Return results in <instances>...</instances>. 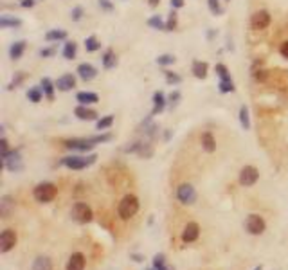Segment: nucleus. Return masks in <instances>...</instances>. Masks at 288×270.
<instances>
[{
    "label": "nucleus",
    "mask_w": 288,
    "mask_h": 270,
    "mask_svg": "<svg viewBox=\"0 0 288 270\" xmlns=\"http://www.w3.org/2000/svg\"><path fill=\"white\" fill-rule=\"evenodd\" d=\"M198 236H200V225H198L196 222H189V224L184 227V232H182V240H184V243L196 242Z\"/></svg>",
    "instance_id": "obj_14"
},
{
    "label": "nucleus",
    "mask_w": 288,
    "mask_h": 270,
    "mask_svg": "<svg viewBox=\"0 0 288 270\" xmlns=\"http://www.w3.org/2000/svg\"><path fill=\"white\" fill-rule=\"evenodd\" d=\"M132 260L137 261V263H142V261H144V256H140V254H132Z\"/></svg>",
    "instance_id": "obj_52"
},
{
    "label": "nucleus",
    "mask_w": 288,
    "mask_h": 270,
    "mask_svg": "<svg viewBox=\"0 0 288 270\" xmlns=\"http://www.w3.org/2000/svg\"><path fill=\"white\" fill-rule=\"evenodd\" d=\"M36 4V0H20V6H22V8H32V6Z\"/></svg>",
    "instance_id": "obj_50"
},
{
    "label": "nucleus",
    "mask_w": 288,
    "mask_h": 270,
    "mask_svg": "<svg viewBox=\"0 0 288 270\" xmlns=\"http://www.w3.org/2000/svg\"><path fill=\"white\" fill-rule=\"evenodd\" d=\"M9 152H11V150H9L8 139H6L4 135H2V140H0V158H2V160H4V158H6V157H8V155H9Z\"/></svg>",
    "instance_id": "obj_43"
},
{
    "label": "nucleus",
    "mask_w": 288,
    "mask_h": 270,
    "mask_svg": "<svg viewBox=\"0 0 288 270\" xmlns=\"http://www.w3.org/2000/svg\"><path fill=\"white\" fill-rule=\"evenodd\" d=\"M260 180V171L254 166H245L240 171V184L245 188H252Z\"/></svg>",
    "instance_id": "obj_10"
},
{
    "label": "nucleus",
    "mask_w": 288,
    "mask_h": 270,
    "mask_svg": "<svg viewBox=\"0 0 288 270\" xmlns=\"http://www.w3.org/2000/svg\"><path fill=\"white\" fill-rule=\"evenodd\" d=\"M101 63H103V67L106 68V70H110V68H116V65H117V56H116V52H114L112 49L104 50L103 58H101Z\"/></svg>",
    "instance_id": "obj_25"
},
{
    "label": "nucleus",
    "mask_w": 288,
    "mask_h": 270,
    "mask_svg": "<svg viewBox=\"0 0 288 270\" xmlns=\"http://www.w3.org/2000/svg\"><path fill=\"white\" fill-rule=\"evenodd\" d=\"M175 56L173 54H160L157 58V63L160 65V67H168V65H173L175 63Z\"/></svg>",
    "instance_id": "obj_39"
},
{
    "label": "nucleus",
    "mask_w": 288,
    "mask_h": 270,
    "mask_svg": "<svg viewBox=\"0 0 288 270\" xmlns=\"http://www.w3.org/2000/svg\"><path fill=\"white\" fill-rule=\"evenodd\" d=\"M164 139H166V140H170V139H171V132H170V130L166 132V135H164Z\"/></svg>",
    "instance_id": "obj_54"
},
{
    "label": "nucleus",
    "mask_w": 288,
    "mask_h": 270,
    "mask_svg": "<svg viewBox=\"0 0 288 270\" xmlns=\"http://www.w3.org/2000/svg\"><path fill=\"white\" fill-rule=\"evenodd\" d=\"M13 209H14V198L9 196V194H4V196L0 198V216L2 218H9Z\"/></svg>",
    "instance_id": "obj_20"
},
{
    "label": "nucleus",
    "mask_w": 288,
    "mask_h": 270,
    "mask_svg": "<svg viewBox=\"0 0 288 270\" xmlns=\"http://www.w3.org/2000/svg\"><path fill=\"white\" fill-rule=\"evenodd\" d=\"M148 4L152 6V8H157V6L160 4V0H148Z\"/></svg>",
    "instance_id": "obj_53"
},
{
    "label": "nucleus",
    "mask_w": 288,
    "mask_h": 270,
    "mask_svg": "<svg viewBox=\"0 0 288 270\" xmlns=\"http://www.w3.org/2000/svg\"><path fill=\"white\" fill-rule=\"evenodd\" d=\"M18 238H16V232L13 229H4L2 234H0V252H9L13 250L14 245H16Z\"/></svg>",
    "instance_id": "obj_12"
},
{
    "label": "nucleus",
    "mask_w": 288,
    "mask_h": 270,
    "mask_svg": "<svg viewBox=\"0 0 288 270\" xmlns=\"http://www.w3.org/2000/svg\"><path fill=\"white\" fill-rule=\"evenodd\" d=\"M67 38V32L63 29H50V31L45 32V40L47 42H60Z\"/></svg>",
    "instance_id": "obj_30"
},
{
    "label": "nucleus",
    "mask_w": 288,
    "mask_h": 270,
    "mask_svg": "<svg viewBox=\"0 0 288 270\" xmlns=\"http://www.w3.org/2000/svg\"><path fill=\"white\" fill-rule=\"evenodd\" d=\"M96 158H98L96 153L86 155V157H83V155H68V157H63L60 160V164L68 168V170H86V168H90L94 164Z\"/></svg>",
    "instance_id": "obj_2"
},
{
    "label": "nucleus",
    "mask_w": 288,
    "mask_h": 270,
    "mask_svg": "<svg viewBox=\"0 0 288 270\" xmlns=\"http://www.w3.org/2000/svg\"><path fill=\"white\" fill-rule=\"evenodd\" d=\"M207 4H209V9H211L212 14H222L224 13V8L220 6V0H207Z\"/></svg>",
    "instance_id": "obj_41"
},
{
    "label": "nucleus",
    "mask_w": 288,
    "mask_h": 270,
    "mask_svg": "<svg viewBox=\"0 0 288 270\" xmlns=\"http://www.w3.org/2000/svg\"><path fill=\"white\" fill-rule=\"evenodd\" d=\"M144 270H155V268H153V266H150V268H144Z\"/></svg>",
    "instance_id": "obj_56"
},
{
    "label": "nucleus",
    "mask_w": 288,
    "mask_h": 270,
    "mask_svg": "<svg viewBox=\"0 0 288 270\" xmlns=\"http://www.w3.org/2000/svg\"><path fill=\"white\" fill-rule=\"evenodd\" d=\"M24 80H26V74H24V72H16V76H14V78H13V81H11V83H9V85H8V90L16 88V86L20 85V83H22Z\"/></svg>",
    "instance_id": "obj_44"
},
{
    "label": "nucleus",
    "mask_w": 288,
    "mask_h": 270,
    "mask_svg": "<svg viewBox=\"0 0 288 270\" xmlns=\"http://www.w3.org/2000/svg\"><path fill=\"white\" fill-rule=\"evenodd\" d=\"M99 8L103 9V11H114L112 0H99Z\"/></svg>",
    "instance_id": "obj_46"
},
{
    "label": "nucleus",
    "mask_w": 288,
    "mask_h": 270,
    "mask_svg": "<svg viewBox=\"0 0 288 270\" xmlns=\"http://www.w3.org/2000/svg\"><path fill=\"white\" fill-rule=\"evenodd\" d=\"M168 106V98L162 94L160 90H157L155 94H153V110L150 116H158V114L164 112V108Z\"/></svg>",
    "instance_id": "obj_17"
},
{
    "label": "nucleus",
    "mask_w": 288,
    "mask_h": 270,
    "mask_svg": "<svg viewBox=\"0 0 288 270\" xmlns=\"http://www.w3.org/2000/svg\"><path fill=\"white\" fill-rule=\"evenodd\" d=\"M176 11L175 9H171V13H170V18H168V22H166V31H175V27H176Z\"/></svg>",
    "instance_id": "obj_42"
},
{
    "label": "nucleus",
    "mask_w": 288,
    "mask_h": 270,
    "mask_svg": "<svg viewBox=\"0 0 288 270\" xmlns=\"http://www.w3.org/2000/svg\"><path fill=\"white\" fill-rule=\"evenodd\" d=\"M200 140H202V148L206 150L207 153H212L216 150V140H214V137H212L211 132H204Z\"/></svg>",
    "instance_id": "obj_27"
},
{
    "label": "nucleus",
    "mask_w": 288,
    "mask_h": 270,
    "mask_svg": "<svg viewBox=\"0 0 288 270\" xmlns=\"http://www.w3.org/2000/svg\"><path fill=\"white\" fill-rule=\"evenodd\" d=\"M176 198H178V202L191 206V204L196 202V191L191 184H180L176 188Z\"/></svg>",
    "instance_id": "obj_11"
},
{
    "label": "nucleus",
    "mask_w": 288,
    "mask_h": 270,
    "mask_svg": "<svg viewBox=\"0 0 288 270\" xmlns=\"http://www.w3.org/2000/svg\"><path fill=\"white\" fill-rule=\"evenodd\" d=\"M124 153H137L142 158H152L153 157V146L148 140H135L130 146H126Z\"/></svg>",
    "instance_id": "obj_7"
},
{
    "label": "nucleus",
    "mask_w": 288,
    "mask_h": 270,
    "mask_svg": "<svg viewBox=\"0 0 288 270\" xmlns=\"http://www.w3.org/2000/svg\"><path fill=\"white\" fill-rule=\"evenodd\" d=\"M86 266V260L81 252H74L70 258H68L67 265H65V270H85Z\"/></svg>",
    "instance_id": "obj_16"
},
{
    "label": "nucleus",
    "mask_w": 288,
    "mask_h": 270,
    "mask_svg": "<svg viewBox=\"0 0 288 270\" xmlns=\"http://www.w3.org/2000/svg\"><path fill=\"white\" fill-rule=\"evenodd\" d=\"M74 116H76L78 119H81V121H96V119H98V112L92 110V108L85 106V104H80V106L74 110Z\"/></svg>",
    "instance_id": "obj_18"
},
{
    "label": "nucleus",
    "mask_w": 288,
    "mask_h": 270,
    "mask_svg": "<svg viewBox=\"0 0 288 270\" xmlns=\"http://www.w3.org/2000/svg\"><path fill=\"white\" fill-rule=\"evenodd\" d=\"M139 132L146 135L148 139H155V137H157V135H158V126L153 122V116H148L142 122H140Z\"/></svg>",
    "instance_id": "obj_13"
},
{
    "label": "nucleus",
    "mask_w": 288,
    "mask_h": 270,
    "mask_svg": "<svg viewBox=\"0 0 288 270\" xmlns=\"http://www.w3.org/2000/svg\"><path fill=\"white\" fill-rule=\"evenodd\" d=\"M180 99H182V96H180V92L178 90H173L170 96H168V106L173 110V108H176L178 106V103H180Z\"/></svg>",
    "instance_id": "obj_38"
},
{
    "label": "nucleus",
    "mask_w": 288,
    "mask_h": 270,
    "mask_svg": "<svg viewBox=\"0 0 288 270\" xmlns=\"http://www.w3.org/2000/svg\"><path fill=\"white\" fill-rule=\"evenodd\" d=\"M254 270H263V266L260 265V266H256V268H254Z\"/></svg>",
    "instance_id": "obj_55"
},
{
    "label": "nucleus",
    "mask_w": 288,
    "mask_h": 270,
    "mask_svg": "<svg viewBox=\"0 0 288 270\" xmlns=\"http://www.w3.org/2000/svg\"><path fill=\"white\" fill-rule=\"evenodd\" d=\"M81 16H83V8L81 6H78V8L72 9V13H70V18L74 20V22H78V20H81Z\"/></svg>",
    "instance_id": "obj_45"
},
{
    "label": "nucleus",
    "mask_w": 288,
    "mask_h": 270,
    "mask_svg": "<svg viewBox=\"0 0 288 270\" xmlns=\"http://www.w3.org/2000/svg\"><path fill=\"white\" fill-rule=\"evenodd\" d=\"M42 98H44V90H42V86H32V88L27 90V99H29L31 103H40Z\"/></svg>",
    "instance_id": "obj_33"
},
{
    "label": "nucleus",
    "mask_w": 288,
    "mask_h": 270,
    "mask_svg": "<svg viewBox=\"0 0 288 270\" xmlns=\"http://www.w3.org/2000/svg\"><path fill=\"white\" fill-rule=\"evenodd\" d=\"M153 268L155 270H173V266L168 265V260L164 254H155V258H153Z\"/></svg>",
    "instance_id": "obj_29"
},
{
    "label": "nucleus",
    "mask_w": 288,
    "mask_h": 270,
    "mask_svg": "<svg viewBox=\"0 0 288 270\" xmlns=\"http://www.w3.org/2000/svg\"><path fill=\"white\" fill-rule=\"evenodd\" d=\"M76 86V78L72 76V74H63V76L58 78L56 81V88L62 90V92H68Z\"/></svg>",
    "instance_id": "obj_19"
},
{
    "label": "nucleus",
    "mask_w": 288,
    "mask_h": 270,
    "mask_svg": "<svg viewBox=\"0 0 288 270\" xmlns=\"http://www.w3.org/2000/svg\"><path fill=\"white\" fill-rule=\"evenodd\" d=\"M254 80L265 81L266 80V70H254Z\"/></svg>",
    "instance_id": "obj_48"
},
{
    "label": "nucleus",
    "mask_w": 288,
    "mask_h": 270,
    "mask_svg": "<svg viewBox=\"0 0 288 270\" xmlns=\"http://www.w3.org/2000/svg\"><path fill=\"white\" fill-rule=\"evenodd\" d=\"M76 72L83 81H92L96 76H98V68H96L92 63H80Z\"/></svg>",
    "instance_id": "obj_15"
},
{
    "label": "nucleus",
    "mask_w": 288,
    "mask_h": 270,
    "mask_svg": "<svg viewBox=\"0 0 288 270\" xmlns=\"http://www.w3.org/2000/svg\"><path fill=\"white\" fill-rule=\"evenodd\" d=\"M207 70H209V65H207L206 62H193L191 72H193L194 78H198V80H206V78H207Z\"/></svg>",
    "instance_id": "obj_22"
},
{
    "label": "nucleus",
    "mask_w": 288,
    "mask_h": 270,
    "mask_svg": "<svg viewBox=\"0 0 288 270\" xmlns=\"http://www.w3.org/2000/svg\"><path fill=\"white\" fill-rule=\"evenodd\" d=\"M245 229L252 236H261V234L266 230V224L263 220V216L260 214H248L247 220H245Z\"/></svg>",
    "instance_id": "obj_6"
},
{
    "label": "nucleus",
    "mask_w": 288,
    "mask_h": 270,
    "mask_svg": "<svg viewBox=\"0 0 288 270\" xmlns=\"http://www.w3.org/2000/svg\"><path fill=\"white\" fill-rule=\"evenodd\" d=\"M164 76H166V81L170 83V85H178L180 81H182V78L176 74V72H171V70H164Z\"/></svg>",
    "instance_id": "obj_40"
},
{
    "label": "nucleus",
    "mask_w": 288,
    "mask_h": 270,
    "mask_svg": "<svg viewBox=\"0 0 288 270\" xmlns=\"http://www.w3.org/2000/svg\"><path fill=\"white\" fill-rule=\"evenodd\" d=\"M227 2H230V0H227Z\"/></svg>",
    "instance_id": "obj_57"
},
{
    "label": "nucleus",
    "mask_w": 288,
    "mask_h": 270,
    "mask_svg": "<svg viewBox=\"0 0 288 270\" xmlns=\"http://www.w3.org/2000/svg\"><path fill=\"white\" fill-rule=\"evenodd\" d=\"M279 52H281V56H283V58L288 60V40L281 44V47H279Z\"/></svg>",
    "instance_id": "obj_49"
},
{
    "label": "nucleus",
    "mask_w": 288,
    "mask_h": 270,
    "mask_svg": "<svg viewBox=\"0 0 288 270\" xmlns=\"http://www.w3.org/2000/svg\"><path fill=\"white\" fill-rule=\"evenodd\" d=\"M32 194H34L36 202L49 204V202H52L54 198H56V194H58V188H56L52 182H40V184L34 188Z\"/></svg>",
    "instance_id": "obj_3"
},
{
    "label": "nucleus",
    "mask_w": 288,
    "mask_h": 270,
    "mask_svg": "<svg viewBox=\"0 0 288 270\" xmlns=\"http://www.w3.org/2000/svg\"><path fill=\"white\" fill-rule=\"evenodd\" d=\"M114 135L112 134H99V135H92V137H76V139H67L63 140V146L67 150H72V152H90L94 148L96 144H103L112 140Z\"/></svg>",
    "instance_id": "obj_1"
},
{
    "label": "nucleus",
    "mask_w": 288,
    "mask_h": 270,
    "mask_svg": "<svg viewBox=\"0 0 288 270\" xmlns=\"http://www.w3.org/2000/svg\"><path fill=\"white\" fill-rule=\"evenodd\" d=\"M112 124H114V116H104V117H101V119H98V124H96V128L101 132V130H106V128H110Z\"/></svg>",
    "instance_id": "obj_37"
},
{
    "label": "nucleus",
    "mask_w": 288,
    "mask_h": 270,
    "mask_svg": "<svg viewBox=\"0 0 288 270\" xmlns=\"http://www.w3.org/2000/svg\"><path fill=\"white\" fill-rule=\"evenodd\" d=\"M85 49H86V52H96V50L101 49V44L98 42L96 36H88L85 40Z\"/></svg>",
    "instance_id": "obj_36"
},
{
    "label": "nucleus",
    "mask_w": 288,
    "mask_h": 270,
    "mask_svg": "<svg viewBox=\"0 0 288 270\" xmlns=\"http://www.w3.org/2000/svg\"><path fill=\"white\" fill-rule=\"evenodd\" d=\"M184 6V0H171V9H180Z\"/></svg>",
    "instance_id": "obj_51"
},
{
    "label": "nucleus",
    "mask_w": 288,
    "mask_h": 270,
    "mask_svg": "<svg viewBox=\"0 0 288 270\" xmlns=\"http://www.w3.org/2000/svg\"><path fill=\"white\" fill-rule=\"evenodd\" d=\"M54 52H56V50L52 49V47H50V49H40V56L42 58H50V56H54Z\"/></svg>",
    "instance_id": "obj_47"
},
{
    "label": "nucleus",
    "mask_w": 288,
    "mask_h": 270,
    "mask_svg": "<svg viewBox=\"0 0 288 270\" xmlns=\"http://www.w3.org/2000/svg\"><path fill=\"white\" fill-rule=\"evenodd\" d=\"M137 211H139V198L135 194H126L119 202V207H117V212L122 220H130L132 216L137 214Z\"/></svg>",
    "instance_id": "obj_4"
},
{
    "label": "nucleus",
    "mask_w": 288,
    "mask_h": 270,
    "mask_svg": "<svg viewBox=\"0 0 288 270\" xmlns=\"http://www.w3.org/2000/svg\"><path fill=\"white\" fill-rule=\"evenodd\" d=\"M78 52V44L76 42H67L63 47V58L65 60H74Z\"/></svg>",
    "instance_id": "obj_32"
},
{
    "label": "nucleus",
    "mask_w": 288,
    "mask_h": 270,
    "mask_svg": "<svg viewBox=\"0 0 288 270\" xmlns=\"http://www.w3.org/2000/svg\"><path fill=\"white\" fill-rule=\"evenodd\" d=\"M270 22H272V16L266 9H260L250 16V27L254 31H263L270 26Z\"/></svg>",
    "instance_id": "obj_9"
},
{
    "label": "nucleus",
    "mask_w": 288,
    "mask_h": 270,
    "mask_svg": "<svg viewBox=\"0 0 288 270\" xmlns=\"http://www.w3.org/2000/svg\"><path fill=\"white\" fill-rule=\"evenodd\" d=\"M220 92L222 94H229V92H234V81L230 76L227 78H220Z\"/></svg>",
    "instance_id": "obj_35"
},
{
    "label": "nucleus",
    "mask_w": 288,
    "mask_h": 270,
    "mask_svg": "<svg viewBox=\"0 0 288 270\" xmlns=\"http://www.w3.org/2000/svg\"><path fill=\"white\" fill-rule=\"evenodd\" d=\"M26 45L27 44L24 40L14 42V44L9 47V58H11V60H20V58H22L24 50H26Z\"/></svg>",
    "instance_id": "obj_24"
},
{
    "label": "nucleus",
    "mask_w": 288,
    "mask_h": 270,
    "mask_svg": "<svg viewBox=\"0 0 288 270\" xmlns=\"http://www.w3.org/2000/svg\"><path fill=\"white\" fill-rule=\"evenodd\" d=\"M2 166L6 170H9L11 173H18V171L24 170V162H22V155H20V150H11L8 157L2 160Z\"/></svg>",
    "instance_id": "obj_8"
},
{
    "label": "nucleus",
    "mask_w": 288,
    "mask_h": 270,
    "mask_svg": "<svg viewBox=\"0 0 288 270\" xmlns=\"http://www.w3.org/2000/svg\"><path fill=\"white\" fill-rule=\"evenodd\" d=\"M31 270H52V261L49 256H38L32 261Z\"/></svg>",
    "instance_id": "obj_23"
},
{
    "label": "nucleus",
    "mask_w": 288,
    "mask_h": 270,
    "mask_svg": "<svg viewBox=\"0 0 288 270\" xmlns=\"http://www.w3.org/2000/svg\"><path fill=\"white\" fill-rule=\"evenodd\" d=\"M148 26L152 29H157V31H166V22L158 14H153V16L148 18Z\"/></svg>",
    "instance_id": "obj_34"
},
{
    "label": "nucleus",
    "mask_w": 288,
    "mask_h": 270,
    "mask_svg": "<svg viewBox=\"0 0 288 270\" xmlns=\"http://www.w3.org/2000/svg\"><path fill=\"white\" fill-rule=\"evenodd\" d=\"M40 86H42V90H44L45 98L49 99V101H52V99H54V88H56V85L50 81V78H42Z\"/></svg>",
    "instance_id": "obj_26"
},
{
    "label": "nucleus",
    "mask_w": 288,
    "mask_h": 270,
    "mask_svg": "<svg viewBox=\"0 0 288 270\" xmlns=\"http://www.w3.org/2000/svg\"><path fill=\"white\" fill-rule=\"evenodd\" d=\"M22 26V20L14 16H8V14H2L0 16V27L2 29H8V27H20Z\"/></svg>",
    "instance_id": "obj_28"
},
{
    "label": "nucleus",
    "mask_w": 288,
    "mask_h": 270,
    "mask_svg": "<svg viewBox=\"0 0 288 270\" xmlns=\"http://www.w3.org/2000/svg\"><path fill=\"white\" fill-rule=\"evenodd\" d=\"M70 216L72 220L78 222V224H88V222H92V218H94V212H92L90 206H86V204L83 202H78L72 206Z\"/></svg>",
    "instance_id": "obj_5"
},
{
    "label": "nucleus",
    "mask_w": 288,
    "mask_h": 270,
    "mask_svg": "<svg viewBox=\"0 0 288 270\" xmlns=\"http://www.w3.org/2000/svg\"><path fill=\"white\" fill-rule=\"evenodd\" d=\"M240 124L243 130H250V117H248L247 104H242V108H240Z\"/></svg>",
    "instance_id": "obj_31"
},
{
    "label": "nucleus",
    "mask_w": 288,
    "mask_h": 270,
    "mask_svg": "<svg viewBox=\"0 0 288 270\" xmlns=\"http://www.w3.org/2000/svg\"><path fill=\"white\" fill-rule=\"evenodd\" d=\"M76 101H78L80 104H85V106H88V104L98 103V101H99V96L96 94V92H78Z\"/></svg>",
    "instance_id": "obj_21"
}]
</instances>
